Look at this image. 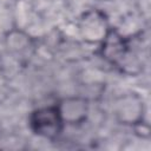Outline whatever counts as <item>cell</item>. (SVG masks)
I'll use <instances>...</instances> for the list:
<instances>
[{
  "label": "cell",
  "instance_id": "4",
  "mask_svg": "<svg viewBox=\"0 0 151 151\" xmlns=\"http://www.w3.org/2000/svg\"><path fill=\"white\" fill-rule=\"evenodd\" d=\"M99 45V53L101 58L112 65H122L130 52L129 40L118 29L112 27H110Z\"/></svg>",
  "mask_w": 151,
  "mask_h": 151
},
{
  "label": "cell",
  "instance_id": "3",
  "mask_svg": "<svg viewBox=\"0 0 151 151\" xmlns=\"http://www.w3.org/2000/svg\"><path fill=\"white\" fill-rule=\"evenodd\" d=\"M110 29L106 15L99 9H90L79 19V33L88 44H100Z\"/></svg>",
  "mask_w": 151,
  "mask_h": 151
},
{
  "label": "cell",
  "instance_id": "5",
  "mask_svg": "<svg viewBox=\"0 0 151 151\" xmlns=\"http://www.w3.org/2000/svg\"><path fill=\"white\" fill-rule=\"evenodd\" d=\"M64 124L79 125L83 124L88 116V100L84 97H66L57 104Z\"/></svg>",
  "mask_w": 151,
  "mask_h": 151
},
{
  "label": "cell",
  "instance_id": "2",
  "mask_svg": "<svg viewBox=\"0 0 151 151\" xmlns=\"http://www.w3.org/2000/svg\"><path fill=\"white\" fill-rule=\"evenodd\" d=\"M145 105L143 99L133 92L122 94L113 104V114L118 123L134 126L144 120Z\"/></svg>",
  "mask_w": 151,
  "mask_h": 151
},
{
  "label": "cell",
  "instance_id": "1",
  "mask_svg": "<svg viewBox=\"0 0 151 151\" xmlns=\"http://www.w3.org/2000/svg\"><path fill=\"white\" fill-rule=\"evenodd\" d=\"M28 124L34 134L47 139L57 138L65 125L57 105L34 110L28 118Z\"/></svg>",
  "mask_w": 151,
  "mask_h": 151
},
{
  "label": "cell",
  "instance_id": "6",
  "mask_svg": "<svg viewBox=\"0 0 151 151\" xmlns=\"http://www.w3.org/2000/svg\"><path fill=\"white\" fill-rule=\"evenodd\" d=\"M5 45L7 50L15 55H24L33 47V39L29 34L21 29H11L5 35Z\"/></svg>",
  "mask_w": 151,
  "mask_h": 151
}]
</instances>
